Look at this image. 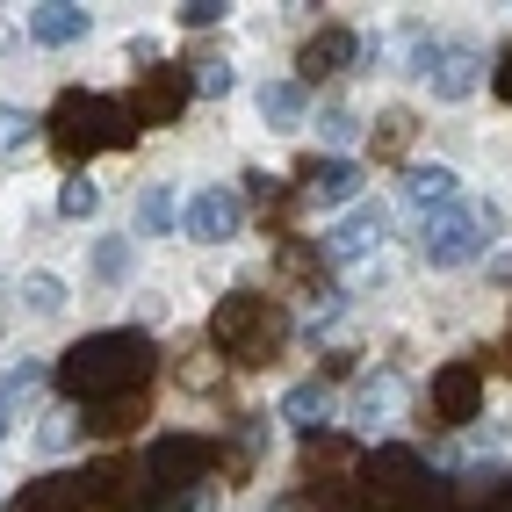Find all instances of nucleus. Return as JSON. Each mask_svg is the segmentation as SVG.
<instances>
[{
  "mask_svg": "<svg viewBox=\"0 0 512 512\" xmlns=\"http://www.w3.org/2000/svg\"><path fill=\"white\" fill-rule=\"evenodd\" d=\"M210 347L238 368H267L282 347H289V318H282V303L275 296H260V289H231L217 303V318H210Z\"/></svg>",
  "mask_w": 512,
  "mask_h": 512,
  "instance_id": "obj_4",
  "label": "nucleus"
},
{
  "mask_svg": "<svg viewBox=\"0 0 512 512\" xmlns=\"http://www.w3.org/2000/svg\"><path fill=\"white\" fill-rule=\"evenodd\" d=\"M145 419V397H130V404H109V412H87L80 426L87 433H101V440H116V433H130V426H138Z\"/></svg>",
  "mask_w": 512,
  "mask_h": 512,
  "instance_id": "obj_21",
  "label": "nucleus"
},
{
  "mask_svg": "<svg viewBox=\"0 0 512 512\" xmlns=\"http://www.w3.org/2000/svg\"><path fill=\"white\" fill-rule=\"evenodd\" d=\"M354 58H361V37H354V29H318V37L296 51V73H303V80H332L339 65H354Z\"/></svg>",
  "mask_w": 512,
  "mask_h": 512,
  "instance_id": "obj_12",
  "label": "nucleus"
},
{
  "mask_svg": "<svg viewBox=\"0 0 512 512\" xmlns=\"http://www.w3.org/2000/svg\"><path fill=\"white\" fill-rule=\"evenodd\" d=\"M260 116L275 123V130H296L303 123V94L296 87H260Z\"/></svg>",
  "mask_w": 512,
  "mask_h": 512,
  "instance_id": "obj_22",
  "label": "nucleus"
},
{
  "mask_svg": "<svg viewBox=\"0 0 512 512\" xmlns=\"http://www.w3.org/2000/svg\"><path fill=\"white\" fill-rule=\"evenodd\" d=\"M484 412V361H448L433 375V419L440 426H469Z\"/></svg>",
  "mask_w": 512,
  "mask_h": 512,
  "instance_id": "obj_8",
  "label": "nucleus"
},
{
  "mask_svg": "<svg viewBox=\"0 0 512 512\" xmlns=\"http://www.w3.org/2000/svg\"><path fill=\"white\" fill-rule=\"evenodd\" d=\"M318 130H325L332 145H347V138H354V116H347V109H325V116H318Z\"/></svg>",
  "mask_w": 512,
  "mask_h": 512,
  "instance_id": "obj_32",
  "label": "nucleus"
},
{
  "mask_svg": "<svg viewBox=\"0 0 512 512\" xmlns=\"http://www.w3.org/2000/svg\"><path fill=\"white\" fill-rule=\"evenodd\" d=\"M491 87H498V94H505V101H512V44H505V51H498V73H491Z\"/></svg>",
  "mask_w": 512,
  "mask_h": 512,
  "instance_id": "obj_33",
  "label": "nucleus"
},
{
  "mask_svg": "<svg viewBox=\"0 0 512 512\" xmlns=\"http://www.w3.org/2000/svg\"><path fill=\"white\" fill-rule=\"evenodd\" d=\"M195 94H210V101H217V94H231V65H224V58L195 65Z\"/></svg>",
  "mask_w": 512,
  "mask_h": 512,
  "instance_id": "obj_31",
  "label": "nucleus"
},
{
  "mask_svg": "<svg viewBox=\"0 0 512 512\" xmlns=\"http://www.w3.org/2000/svg\"><path fill=\"white\" fill-rule=\"evenodd\" d=\"M37 383H44V361H15V368H8V383H0V397H8V404H22Z\"/></svg>",
  "mask_w": 512,
  "mask_h": 512,
  "instance_id": "obj_29",
  "label": "nucleus"
},
{
  "mask_svg": "<svg viewBox=\"0 0 512 512\" xmlns=\"http://www.w3.org/2000/svg\"><path fill=\"white\" fill-rule=\"evenodd\" d=\"M188 94H195V73L188 65H152V73H138V87H130V116L145 123H174L188 109Z\"/></svg>",
  "mask_w": 512,
  "mask_h": 512,
  "instance_id": "obj_7",
  "label": "nucleus"
},
{
  "mask_svg": "<svg viewBox=\"0 0 512 512\" xmlns=\"http://www.w3.org/2000/svg\"><path fill=\"white\" fill-rule=\"evenodd\" d=\"M44 138V116H29V109H0V152H29Z\"/></svg>",
  "mask_w": 512,
  "mask_h": 512,
  "instance_id": "obj_20",
  "label": "nucleus"
},
{
  "mask_svg": "<svg viewBox=\"0 0 512 512\" xmlns=\"http://www.w3.org/2000/svg\"><path fill=\"white\" fill-rule=\"evenodd\" d=\"M22 303H29V311H37V318H51L58 303H65V289H58L51 275H29V282H22Z\"/></svg>",
  "mask_w": 512,
  "mask_h": 512,
  "instance_id": "obj_27",
  "label": "nucleus"
},
{
  "mask_svg": "<svg viewBox=\"0 0 512 512\" xmlns=\"http://www.w3.org/2000/svg\"><path fill=\"white\" fill-rule=\"evenodd\" d=\"M404 202H412V210H426V217L455 210V202H462L455 166H404Z\"/></svg>",
  "mask_w": 512,
  "mask_h": 512,
  "instance_id": "obj_14",
  "label": "nucleus"
},
{
  "mask_svg": "<svg viewBox=\"0 0 512 512\" xmlns=\"http://www.w3.org/2000/svg\"><path fill=\"white\" fill-rule=\"evenodd\" d=\"M260 455H267V419H260V412H253V419H231V448H217V462H224L231 476H246Z\"/></svg>",
  "mask_w": 512,
  "mask_h": 512,
  "instance_id": "obj_19",
  "label": "nucleus"
},
{
  "mask_svg": "<svg viewBox=\"0 0 512 512\" xmlns=\"http://www.w3.org/2000/svg\"><path fill=\"white\" fill-rule=\"evenodd\" d=\"M29 37L37 44H80L87 37V8H73V0H44V8H29Z\"/></svg>",
  "mask_w": 512,
  "mask_h": 512,
  "instance_id": "obj_15",
  "label": "nucleus"
},
{
  "mask_svg": "<svg viewBox=\"0 0 512 512\" xmlns=\"http://www.w3.org/2000/svg\"><path fill=\"white\" fill-rule=\"evenodd\" d=\"M491 231H498L491 202H455V210H440V217L419 224V253H426V267H462V260L484 253Z\"/></svg>",
  "mask_w": 512,
  "mask_h": 512,
  "instance_id": "obj_6",
  "label": "nucleus"
},
{
  "mask_svg": "<svg viewBox=\"0 0 512 512\" xmlns=\"http://www.w3.org/2000/svg\"><path fill=\"white\" fill-rule=\"evenodd\" d=\"M166 224H174V195H166V188H145V195H138V231H166Z\"/></svg>",
  "mask_w": 512,
  "mask_h": 512,
  "instance_id": "obj_26",
  "label": "nucleus"
},
{
  "mask_svg": "<svg viewBox=\"0 0 512 512\" xmlns=\"http://www.w3.org/2000/svg\"><path fill=\"white\" fill-rule=\"evenodd\" d=\"M412 65H419V73H433V94H440V101H469L476 80H484V58L462 51V44H419Z\"/></svg>",
  "mask_w": 512,
  "mask_h": 512,
  "instance_id": "obj_9",
  "label": "nucleus"
},
{
  "mask_svg": "<svg viewBox=\"0 0 512 512\" xmlns=\"http://www.w3.org/2000/svg\"><path fill=\"white\" fill-rule=\"evenodd\" d=\"M505 368H512V332H505Z\"/></svg>",
  "mask_w": 512,
  "mask_h": 512,
  "instance_id": "obj_35",
  "label": "nucleus"
},
{
  "mask_svg": "<svg viewBox=\"0 0 512 512\" xmlns=\"http://www.w3.org/2000/svg\"><path fill=\"white\" fill-rule=\"evenodd\" d=\"M462 512H512V469H476L455 484Z\"/></svg>",
  "mask_w": 512,
  "mask_h": 512,
  "instance_id": "obj_18",
  "label": "nucleus"
},
{
  "mask_svg": "<svg viewBox=\"0 0 512 512\" xmlns=\"http://www.w3.org/2000/svg\"><path fill=\"white\" fill-rule=\"evenodd\" d=\"M361 188V166H347V159H311L303 166V202H347Z\"/></svg>",
  "mask_w": 512,
  "mask_h": 512,
  "instance_id": "obj_16",
  "label": "nucleus"
},
{
  "mask_svg": "<svg viewBox=\"0 0 512 512\" xmlns=\"http://www.w3.org/2000/svg\"><path fill=\"white\" fill-rule=\"evenodd\" d=\"M375 246H383V210H354V217H339L332 231H325V260H368Z\"/></svg>",
  "mask_w": 512,
  "mask_h": 512,
  "instance_id": "obj_13",
  "label": "nucleus"
},
{
  "mask_svg": "<svg viewBox=\"0 0 512 512\" xmlns=\"http://www.w3.org/2000/svg\"><path fill=\"white\" fill-rule=\"evenodd\" d=\"M8 426H15V404H8V397H0V440H8Z\"/></svg>",
  "mask_w": 512,
  "mask_h": 512,
  "instance_id": "obj_34",
  "label": "nucleus"
},
{
  "mask_svg": "<svg viewBox=\"0 0 512 512\" xmlns=\"http://www.w3.org/2000/svg\"><path fill=\"white\" fill-rule=\"evenodd\" d=\"M231 8H224V0H188V8H181V29H217Z\"/></svg>",
  "mask_w": 512,
  "mask_h": 512,
  "instance_id": "obj_30",
  "label": "nucleus"
},
{
  "mask_svg": "<svg viewBox=\"0 0 512 512\" xmlns=\"http://www.w3.org/2000/svg\"><path fill=\"white\" fill-rule=\"evenodd\" d=\"M188 238H195V246H224V238L238 231V224H246V202H238L231 188H195V202H188Z\"/></svg>",
  "mask_w": 512,
  "mask_h": 512,
  "instance_id": "obj_10",
  "label": "nucleus"
},
{
  "mask_svg": "<svg viewBox=\"0 0 512 512\" xmlns=\"http://www.w3.org/2000/svg\"><path fill=\"white\" fill-rule=\"evenodd\" d=\"M145 498V476L138 462L123 455H101L87 469H51V476H29L15 491V512H130Z\"/></svg>",
  "mask_w": 512,
  "mask_h": 512,
  "instance_id": "obj_2",
  "label": "nucleus"
},
{
  "mask_svg": "<svg viewBox=\"0 0 512 512\" xmlns=\"http://www.w3.org/2000/svg\"><path fill=\"white\" fill-rule=\"evenodd\" d=\"M347 476H361V448H354V440L318 433L311 448H303V484H311V498L332 491V484H347Z\"/></svg>",
  "mask_w": 512,
  "mask_h": 512,
  "instance_id": "obj_11",
  "label": "nucleus"
},
{
  "mask_svg": "<svg viewBox=\"0 0 512 512\" xmlns=\"http://www.w3.org/2000/svg\"><path fill=\"white\" fill-rule=\"evenodd\" d=\"M152 368H159V354H152V339H145V332H87V339H73V347L58 354L51 383L65 390V404L109 412V404L145 397Z\"/></svg>",
  "mask_w": 512,
  "mask_h": 512,
  "instance_id": "obj_1",
  "label": "nucleus"
},
{
  "mask_svg": "<svg viewBox=\"0 0 512 512\" xmlns=\"http://www.w3.org/2000/svg\"><path fill=\"white\" fill-rule=\"evenodd\" d=\"M217 469V440H202V433H159L138 476H145V505H174V498H195L202 491V476Z\"/></svg>",
  "mask_w": 512,
  "mask_h": 512,
  "instance_id": "obj_5",
  "label": "nucleus"
},
{
  "mask_svg": "<svg viewBox=\"0 0 512 512\" xmlns=\"http://www.w3.org/2000/svg\"><path fill=\"white\" fill-rule=\"evenodd\" d=\"M44 138H51V152L65 159V166H87L94 152H123V145H138L145 130H138V116L123 109V101H109V94H58V109L44 116Z\"/></svg>",
  "mask_w": 512,
  "mask_h": 512,
  "instance_id": "obj_3",
  "label": "nucleus"
},
{
  "mask_svg": "<svg viewBox=\"0 0 512 512\" xmlns=\"http://www.w3.org/2000/svg\"><path fill=\"white\" fill-rule=\"evenodd\" d=\"M282 419H289L303 440H318L325 419H332V390H325V383H296V390L282 397Z\"/></svg>",
  "mask_w": 512,
  "mask_h": 512,
  "instance_id": "obj_17",
  "label": "nucleus"
},
{
  "mask_svg": "<svg viewBox=\"0 0 512 512\" xmlns=\"http://www.w3.org/2000/svg\"><path fill=\"white\" fill-rule=\"evenodd\" d=\"M58 210H65V217H94V210H101V188H94L87 174H73V181L58 188Z\"/></svg>",
  "mask_w": 512,
  "mask_h": 512,
  "instance_id": "obj_25",
  "label": "nucleus"
},
{
  "mask_svg": "<svg viewBox=\"0 0 512 512\" xmlns=\"http://www.w3.org/2000/svg\"><path fill=\"white\" fill-rule=\"evenodd\" d=\"M390 404H397V375H375V383L361 390V404H354V419H361V426H383Z\"/></svg>",
  "mask_w": 512,
  "mask_h": 512,
  "instance_id": "obj_23",
  "label": "nucleus"
},
{
  "mask_svg": "<svg viewBox=\"0 0 512 512\" xmlns=\"http://www.w3.org/2000/svg\"><path fill=\"white\" fill-rule=\"evenodd\" d=\"M404 145H412V116H404V109H383V116H375V152L397 159Z\"/></svg>",
  "mask_w": 512,
  "mask_h": 512,
  "instance_id": "obj_24",
  "label": "nucleus"
},
{
  "mask_svg": "<svg viewBox=\"0 0 512 512\" xmlns=\"http://www.w3.org/2000/svg\"><path fill=\"white\" fill-rule=\"evenodd\" d=\"M123 267H130V246H123V238H101V246H94V275L123 282Z\"/></svg>",
  "mask_w": 512,
  "mask_h": 512,
  "instance_id": "obj_28",
  "label": "nucleus"
}]
</instances>
